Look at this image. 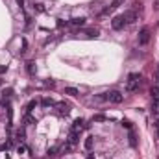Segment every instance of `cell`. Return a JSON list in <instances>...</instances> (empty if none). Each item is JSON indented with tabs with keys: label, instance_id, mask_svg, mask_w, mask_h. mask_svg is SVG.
<instances>
[{
	"label": "cell",
	"instance_id": "obj_9",
	"mask_svg": "<svg viewBox=\"0 0 159 159\" xmlns=\"http://www.w3.org/2000/svg\"><path fill=\"white\" fill-rule=\"evenodd\" d=\"M26 70H28V74H31V76H33V74L37 72V67H35V63H33V61H28V63H26Z\"/></svg>",
	"mask_w": 159,
	"mask_h": 159
},
{
	"label": "cell",
	"instance_id": "obj_17",
	"mask_svg": "<svg viewBox=\"0 0 159 159\" xmlns=\"http://www.w3.org/2000/svg\"><path fill=\"white\" fill-rule=\"evenodd\" d=\"M106 120H107L106 115H94L93 117V122H106Z\"/></svg>",
	"mask_w": 159,
	"mask_h": 159
},
{
	"label": "cell",
	"instance_id": "obj_27",
	"mask_svg": "<svg viewBox=\"0 0 159 159\" xmlns=\"http://www.w3.org/2000/svg\"><path fill=\"white\" fill-rule=\"evenodd\" d=\"M26 48H28V43H26V39H24V41H22V50H20V52H26Z\"/></svg>",
	"mask_w": 159,
	"mask_h": 159
},
{
	"label": "cell",
	"instance_id": "obj_31",
	"mask_svg": "<svg viewBox=\"0 0 159 159\" xmlns=\"http://www.w3.org/2000/svg\"><path fill=\"white\" fill-rule=\"evenodd\" d=\"M17 4L20 6V9H24V0H17Z\"/></svg>",
	"mask_w": 159,
	"mask_h": 159
},
{
	"label": "cell",
	"instance_id": "obj_12",
	"mask_svg": "<svg viewBox=\"0 0 159 159\" xmlns=\"http://www.w3.org/2000/svg\"><path fill=\"white\" fill-rule=\"evenodd\" d=\"M70 24H72V26H83V24H85V19H83V17H76V19L70 20Z\"/></svg>",
	"mask_w": 159,
	"mask_h": 159
},
{
	"label": "cell",
	"instance_id": "obj_29",
	"mask_svg": "<svg viewBox=\"0 0 159 159\" xmlns=\"http://www.w3.org/2000/svg\"><path fill=\"white\" fill-rule=\"evenodd\" d=\"M56 152H57L56 148H50V150H48V156H56Z\"/></svg>",
	"mask_w": 159,
	"mask_h": 159
},
{
	"label": "cell",
	"instance_id": "obj_6",
	"mask_svg": "<svg viewBox=\"0 0 159 159\" xmlns=\"http://www.w3.org/2000/svg\"><path fill=\"white\" fill-rule=\"evenodd\" d=\"M56 109H57L59 115H69V111H70L69 104H65V102H57V104H56Z\"/></svg>",
	"mask_w": 159,
	"mask_h": 159
},
{
	"label": "cell",
	"instance_id": "obj_32",
	"mask_svg": "<svg viewBox=\"0 0 159 159\" xmlns=\"http://www.w3.org/2000/svg\"><path fill=\"white\" fill-rule=\"evenodd\" d=\"M87 159H96V157H94L93 154H89V156H87Z\"/></svg>",
	"mask_w": 159,
	"mask_h": 159
},
{
	"label": "cell",
	"instance_id": "obj_24",
	"mask_svg": "<svg viewBox=\"0 0 159 159\" xmlns=\"http://www.w3.org/2000/svg\"><path fill=\"white\" fill-rule=\"evenodd\" d=\"M122 126L128 128V130H132V122H130V120H122Z\"/></svg>",
	"mask_w": 159,
	"mask_h": 159
},
{
	"label": "cell",
	"instance_id": "obj_33",
	"mask_svg": "<svg viewBox=\"0 0 159 159\" xmlns=\"http://www.w3.org/2000/svg\"><path fill=\"white\" fill-rule=\"evenodd\" d=\"M157 80H159V69H157Z\"/></svg>",
	"mask_w": 159,
	"mask_h": 159
},
{
	"label": "cell",
	"instance_id": "obj_28",
	"mask_svg": "<svg viewBox=\"0 0 159 159\" xmlns=\"http://www.w3.org/2000/svg\"><path fill=\"white\" fill-rule=\"evenodd\" d=\"M33 122H35V120H33V119L28 115V117H26V124H33Z\"/></svg>",
	"mask_w": 159,
	"mask_h": 159
},
{
	"label": "cell",
	"instance_id": "obj_19",
	"mask_svg": "<svg viewBox=\"0 0 159 159\" xmlns=\"http://www.w3.org/2000/svg\"><path fill=\"white\" fill-rule=\"evenodd\" d=\"M35 106H37V102H35V100H30V102L26 104V113H30V111H31Z\"/></svg>",
	"mask_w": 159,
	"mask_h": 159
},
{
	"label": "cell",
	"instance_id": "obj_1",
	"mask_svg": "<svg viewBox=\"0 0 159 159\" xmlns=\"http://www.w3.org/2000/svg\"><path fill=\"white\" fill-rule=\"evenodd\" d=\"M139 83H141V74H139V72H132V74H128L126 91H128V93L137 91V89H139Z\"/></svg>",
	"mask_w": 159,
	"mask_h": 159
},
{
	"label": "cell",
	"instance_id": "obj_10",
	"mask_svg": "<svg viewBox=\"0 0 159 159\" xmlns=\"http://www.w3.org/2000/svg\"><path fill=\"white\" fill-rule=\"evenodd\" d=\"M93 139H94V137H91V135H89V137L85 139V143H83V146H85V150H87V152H91V150H93V144H94V141H93Z\"/></svg>",
	"mask_w": 159,
	"mask_h": 159
},
{
	"label": "cell",
	"instance_id": "obj_30",
	"mask_svg": "<svg viewBox=\"0 0 159 159\" xmlns=\"http://www.w3.org/2000/svg\"><path fill=\"white\" fill-rule=\"evenodd\" d=\"M6 70H7V67H6V65H0V74H4Z\"/></svg>",
	"mask_w": 159,
	"mask_h": 159
},
{
	"label": "cell",
	"instance_id": "obj_14",
	"mask_svg": "<svg viewBox=\"0 0 159 159\" xmlns=\"http://www.w3.org/2000/svg\"><path fill=\"white\" fill-rule=\"evenodd\" d=\"M65 94H69V96H78V89H76V87H67V89H65Z\"/></svg>",
	"mask_w": 159,
	"mask_h": 159
},
{
	"label": "cell",
	"instance_id": "obj_11",
	"mask_svg": "<svg viewBox=\"0 0 159 159\" xmlns=\"http://www.w3.org/2000/svg\"><path fill=\"white\" fill-rule=\"evenodd\" d=\"M98 33H100V31H98L96 28H87V30H85V35H87L89 39H93V37H96Z\"/></svg>",
	"mask_w": 159,
	"mask_h": 159
},
{
	"label": "cell",
	"instance_id": "obj_23",
	"mask_svg": "<svg viewBox=\"0 0 159 159\" xmlns=\"http://www.w3.org/2000/svg\"><path fill=\"white\" fill-rule=\"evenodd\" d=\"M17 139H19V141L24 139V130H19V132H17Z\"/></svg>",
	"mask_w": 159,
	"mask_h": 159
},
{
	"label": "cell",
	"instance_id": "obj_22",
	"mask_svg": "<svg viewBox=\"0 0 159 159\" xmlns=\"http://www.w3.org/2000/svg\"><path fill=\"white\" fill-rule=\"evenodd\" d=\"M130 144H132V146L137 144V141H135V133H133V132H130Z\"/></svg>",
	"mask_w": 159,
	"mask_h": 159
},
{
	"label": "cell",
	"instance_id": "obj_26",
	"mask_svg": "<svg viewBox=\"0 0 159 159\" xmlns=\"http://www.w3.org/2000/svg\"><path fill=\"white\" fill-rule=\"evenodd\" d=\"M67 24H69L67 20H57V26H59V28H63V26H67Z\"/></svg>",
	"mask_w": 159,
	"mask_h": 159
},
{
	"label": "cell",
	"instance_id": "obj_15",
	"mask_svg": "<svg viewBox=\"0 0 159 159\" xmlns=\"http://www.w3.org/2000/svg\"><path fill=\"white\" fill-rule=\"evenodd\" d=\"M33 9H35V13H43L44 11V4L37 2V4H33Z\"/></svg>",
	"mask_w": 159,
	"mask_h": 159
},
{
	"label": "cell",
	"instance_id": "obj_7",
	"mask_svg": "<svg viewBox=\"0 0 159 159\" xmlns=\"http://www.w3.org/2000/svg\"><path fill=\"white\" fill-rule=\"evenodd\" d=\"M122 17H124V20H126V24H133V22L137 20V13H135V11H126Z\"/></svg>",
	"mask_w": 159,
	"mask_h": 159
},
{
	"label": "cell",
	"instance_id": "obj_13",
	"mask_svg": "<svg viewBox=\"0 0 159 159\" xmlns=\"http://www.w3.org/2000/svg\"><path fill=\"white\" fill-rule=\"evenodd\" d=\"M150 94H152V98H154V100H159V83H157V85H154V87L150 89Z\"/></svg>",
	"mask_w": 159,
	"mask_h": 159
},
{
	"label": "cell",
	"instance_id": "obj_21",
	"mask_svg": "<svg viewBox=\"0 0 159 159\" xmlns=\"http://www.w3.org/2000/svg\"><path fill=\"white\" fill-rule=\"evenodd\" d=\"M9 148H11V141H7V143H4V144L0 146V150H2V152H7Z\"/></svg>",
	"mask_w": 159,
	"mask_h": 159
},
{
	"label": "cell",
	"instance_id": "obj_5",
	"mask_svg": "<svg viewBox=\"0 0 159 159\" xmlns=\"http://www.w3.org/2000/svg\"><path fill=\"white\" fill-rule=\"evenodd\" d=\"M78 141H80V132H76V130H70V133H69V139H67V144L74 146V144H78Z\"/></svg>",
	"mask_w": 159,
	"mask_h": 159
},
{
	"label": "cell",
	"instance_id": "obj_34",
	"mask_svg": "<svg viewBox=\"0 0 159 159\" xmlns=\"http://www.w3.org/2000/svg\"><path fill=\"white\" fill-rule=\"evenodd\" d=\"M0 85H2V80H0Z\"/></svg>",
	"mask_w": 159,
	"mask_h": 159
},
{
	"label": "cell",
	"instance_id": "obj_18",
	"mask_svg": "<svg viewBox=\"0 0 159 159\" xmlns=\"http://www.w3.org/2000/svg\"><path fill=\"white\" fill-rule=\"evenodd\" d=\"M11 94H13V89H11V87H7V89L2 91V96H4V98H11Z\"/></svg>",
	"mask_w": 159,
	"mask_h": 159
},
{
	"label": "cell",
	"instance_id": "obj_2",
	"mask_svg": "<svg viewBox=\"0 0 159 159\" xmlns=\"http://www.w3.org/2000/svg\"><path fill=\"white\" fill-rule=\"evenodd\" d=\"M111 104H120L122 100H124V96H122V93L120 91H111V93H107V96H106Z\"/></svg>",
	"mask_w": 159,
	"mask_h": 159
},
{
	"label": "cell",
	"instance_id": "obj_16",
	"mask_svg": "<svg viewBox=\"0 0 159 159\" xmlns=\"http://www.w3.org/2000/svg\"><path fill=\"white\" fill-rule=\"evenodd\" d=\"M41 104H43L44 107H52V106H54V100H52V98H43Z\"/></svg>",
	"mask_w": 159,
	"mask_h": 159
},
{
	"label": "cell",
	"instance_id": "obj_3",
	"mask_svg": "<svg viewBox=\"0 0 159 159\" xmlns=\"http://www.w3.org/2000/svg\"><path fill=\"white\" fill-rule=\"evenodd\" d=\"M124 24H126V20H124V17L122 15H117V17H113V20H111V28L113 30H122L124 28Z\"/></svg>",
	"mask_w": 159,
	"mask_h": 159
},
{
	"label": "cell",
	"instance_id": "obj_8",
	"mask_svg": "<svg viewBox=\"0 0 159 159\" xmlns=\"http://www.w3.org/2000/svg\"><path fill=\"white\" fill-rule=\"evenodd\" d=\"M89 124H85V120L83 119H76L74 122H72V130H76V132H82L83 128H87Z\"/></svg>",
	"mask_w": 159,
	"mask_h": 159
},
{
	"label": "cell",
	"instance_id": "obj_25",
	"mask_svg": "<svg viewBox=\"0 0 159 159\" xmlns=\"http://www.w3.org/2000/svg\"><path fill=\"white\" fill-rule=\"evenodd\" d=\"M17 152H19V154H24V152H26V146H24V144H20V146L17 148Z\"/></svg>",
	"mask_w": 159,
	"mask_h": 159
},
{
	"label": "cell",
	"instance_id": "obj_4",
	"mask_svg": "<svg viewBox=\"0 0 159 159\" xmlns=\"http://www.w3.org/2000/svg\"><path fill=\"white\" fill-rule=\"evenodd\" d=\"M150 41V28H143L141 31H139V44H146Z\"/></svg>",
	"mask_w": 159,
	"mask_h": 159
},
{
	"label": "cell",
	"instance_id": "obj_20",
	"mask_svg": "<svg viewBox=\"0 0 159 159\" xmlns=\"http://www.w3.org/2000/svg\"><path fill=\"white\" fill-rule=\"evenodd\" d=\"M152 111L159 117V100H154V104H152Z\"/></svg>",
	"mask_w": 159,
	"mask_h": 159
}]
</instances>
